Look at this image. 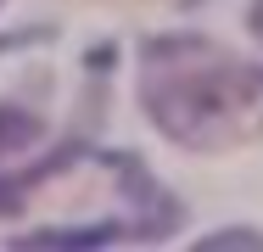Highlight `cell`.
Here are the masks:
<instances>
[{
  "label": "cell",
  "instance_id": "1",
  "mask_svg": "<svg viewBox=\"0 0 263 252\" xmlns=\"http://www.w3.org/2000/svg\"><path fill=\"white\" fill-rule=\"evenodd\" d=\"M140 112L162 140L224 157L263 135V73L196 34H162L140 50Z\"/></svg>",
  "mask_w": 263,
  "mask_h": 252
},
{
  "label": "cell",
  "instance_id": "2",
  "mask_svg": "<svg viewBox=\"0 0 263 252\" xmlns=\"http://www.w3.org/2000/svg\"><path fill=\"white\" fill-rule=\"evenodd\" d=\"M34 135H40V118H34V112H23V106H0V157H17Z\"/></svg>",
  "mask_w": 263,
  "mask_h": 252
},
{
  "label": "cell",
  "instance_id": "3",
  "mask_svg": "<svg viewBox=\"0 0 263 252\" xmlns=\"http://www.w3.org/2000/svg\"><path fill=\"white\" fill-rule=\"evenodd\" d=\"M202 252H247V247H263V230H213V236H202L196 241Z\"/></svg>",
  "mask_w": 263,
  "mask_h": 252
},
{
  "label": "cell",
  "instance_id": "4",
  "mask_svg": "<svg viewBox=\"0 0 263 252\" xmlns=\"http://www.w3.org/2000/svg\"><path fill=\"white\" fill-rule=\"evenodd\" d=\"M252 28H258V34H263V0H258V6H252Z\"/></svg>",
  "mask_w": 263,
  "mask_h": 252
}]
</instances>
